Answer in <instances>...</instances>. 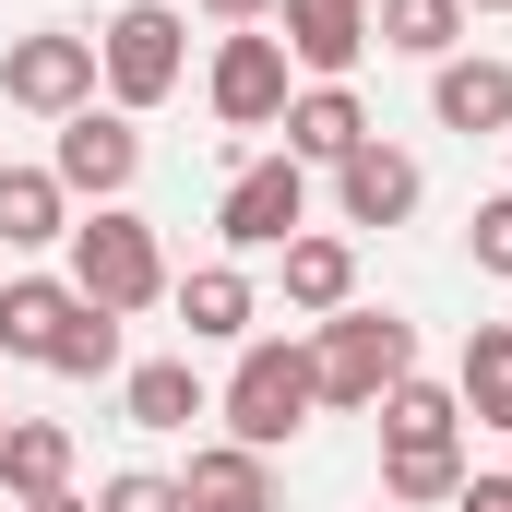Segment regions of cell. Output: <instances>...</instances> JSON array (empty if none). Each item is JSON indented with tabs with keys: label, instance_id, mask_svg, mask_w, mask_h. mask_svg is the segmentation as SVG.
<instances>
[{
	"label": "cell",
	"instance_id": "1",
	"mask_svg": "<svg viewBox=\"0 0 512 512\" xmlns=\"http://www.w3.org/2000/svg\"><path fill=\"white\" fill-rule=\"evenodd\" d=\"M405 370H417V334H405L393 310H334V322H322V346H310L322 405H382Z\"/></svg>",
	"mask_w": 512,
	"mask_h": 512
},
{
	"label": "cell",
	"instance_id": "2",
	"mask_svg": "<svg viewBox=\"0 0 512 512\" xmlns=\"http://www.w3.org/2000/svg\"><path fill=\"white\" fill-rule=\"evenodd\" d=\"M72 298H96L108 322H120V310H155V298H167V251H155V227L96 203V227H72Z\"/></svg>",
	"mask_w": 512,
	"mask_h": 512
},
{
	"label": "cell",
	"instance_id": "3",
	"mask_svg": "<svg viewBox=\"0 0 512 512\" xmlns=\"http://www.w3.org/2000/svg\"><path fill=\"white\" fill-rule=\"evenodd\" d=\"M322 405L310 382V346H239V382H227V429H239V453H274V441H298V417Z\"/></svg>",
	"mask_w": 512,
	"mask_h": 512
},
{
	"label": "cell",
	"instance_id": "4",
	"mask_svg": "<svg viewBox=\"0 0 512 512\" xmlns=\"http://www.w3.org/2000/svg\"><path fill=\"white\" fill-rule=\"evenodd\" d=\"M179 36H191V24H179L167 0H131L120 24L96 36V72H108V96H120V108H155V96H179Z\"/></svg>",
	"mask_w": 512,
	"mask_h": 512
},
{
	"label": "cell",
	"instance_id": "5",
	"mask_svg": "<svg viewBox=\"0 0 512 512\" xmlns=\"http://www.w3.org/2000/svg\"><path fill=\"white\" fill-rule=\"evenodd\" d=\"M0 96H12V108H36V120H72V108L96 96V36H72V24L24 36V48L0 60Z\"/></svg>",
	"mask_w": 512,
	"mask_h": 512
},
{
	"label": "cell",
	"instance_id": "6",
	"mask_svg": "<svg viewBox=\"0 0 512 512\" xmlns=\"http://www.w3.org/2000/svg\"><path fill=\"white\" fill-rule=\"evenodd\" d=\"M298 215H310L298 155H262V167H239V179H227V215H215V227H227L239 251H286V239H298Z\"/></svg>",
	"mask_w": 512,
	"mask_h": 512
},
{
	"label": "cell",
	"instance_id": "7",
	"mask_svg": "<svg viewBox=\"0 0 512 512\" xmlns=\"http://www.w3.org/2000/svg\"><path fill=\"white\" fill-rule=\"evenodd\" d=\"M215 120L227 131H262V120H286V36H227L215 48Z\"/></svg>",
	"mask_w": 512,
	"mask_h": 512
},
{
	"label": "cell",
	"instance_id": "8",
	"mask_svg": "<svg viewBox=\"0 0 512 512\" xmlns=\"http://www.w3.org/2000/svg\"><path fill=\"white\" fill-rule=\"evenodd\" d=\"M131 167H143V131H131L120 108H108V120H96V108L60 120V167H48L60 191H96V203H108V191H131Z\"/></svg>",
	"mask_w": 512,
	"mask_h": 512
},
{
	"label": "cell",
	"instance_id": "9",
	"mask_svg": "<svg viewBox=\"0 0 512 512\" xmlns=\"http://www.w3.org/2000/svg\"><path fill=\"white\" fill-rule=\"evenodd\" d=\"M274 36H286V60L298 72H358V48H370V0H274Z\"/></svg>",
	"mask_w": 512,
	"mask_h": 512
},
{
	"label": "cell",
	"instance_id": "10",
	"mask_svg": "<svg viewBox=\"0 0 512 512\" xmlns=\"http://www.w3.org/2000/svg\"><path fill=\"white\" fill-rule=\"evenodd\" d=\"M334 203H346L358 227H405V215H417V155H393V143L334 155Z\"/></svg>",
	"mask_w": 512,
	"mask_h": 512
},
{
	"label": "cell",
	"instance_id": "11",
	"mask_svg": "<svg viewBox=\"0 0 512 512\" xmlns=\"http://www.w3.org/2000/svg\"><path fill=\"white\" fill-rule=\"evenodd\" d=\"M0 489L36 512V501H60L72 489V429H48V417H12L0 429Z\"/></svg>",
	"mask_w": 512,
	"mask_h": 512
},
{
	"label": "cell",
	"instance_id": "12",
	"mask_svg": "<svg viewBox=\"0 0 512 512\" xmlns=\"http://www.w3.org/2000/svg\"><path fill=\"white\" fill-rule=\"evenodd\" d=\"M72 286H48V274H24V286H0V358H48L60 334H72Z\"/></svg>",
	"mask_w": 512,
	"mask_h": 512
},
{
	"label": "cell",
	"instance_id": "13",
	"mask_svg": "<svg viewBox=\"0 0 512 512\" xmlns=\"http://www.w3.org/2000/svg\"><path fill=\"white\" fill-rule=\"evenodd\" d=\"M358 143H370V120H358V96H346V84L286 96V155H322V167H334V155H358Z\"/></svg>",
	"mask_w": 512,
	"mask_h": 512
},
{
	"label": "cell",
	"instance_id": "14",
	"mask_svg": "<svg viewBox=\"0 0 512 512\" xmlns=\"http://www.w3.org/2000/svg\"><path fill=\"white\" fill-rule=\"evenodd\" d=\"M429 108H441L453 131H512V72H501V60H441Z\"/></svg>",
	"mask_w": 512,
	"mask_h": 512
},
{
	"label": "cell",
	"instance_id": "15",
	"mask_svg": "<svg viewBox=\"0 0 512 512\" xmlns=\"http://www.w3.org/2000/svg\"><path fill=\"white\" fill-rule=\"evenodd\" d=\"M179 501L191 512H274V477H262V453H191V477H179Z\"/></svg>",
	"mask_w": 512,
	"mask_h": 512
},
{
	"label": "cell",
	"instance_id": "16",
	"mask_svg": "<svg viewBox=\"0 0 512 512\" xmlns=\"http://www.w3.org/2000/svg\"><path fill=\"white\" fill-rule=\"evenodd\" d=\"M60 203H72V191H60L48 167H0V251H36V239H72V227H60Z\"/></svg>",
	"mask_w": 512,
	"mask_h": 512
},
{
	"label": "cell",
	"instance_id": "17",
	"mask_svg": "<svg viewBox=\"0 0 512 512\" xmlns=\"http://www.w3.org/2000/svg\"><path fill=\"white\" fill-rule=\"evenodd\" d=\"M370 36H382V48H405V60H453L465 0H370Z\"/></svg>",
	"mask_w": 512,
	"mask_h": 512
},
{
	"label": "cell",
	"instance_id": "18",
	"mask_svg": "<svg viewBox=\"0 0 512 512\" xmlns=\"http://www.w3.org/2000/svg\"><path fill=\"white\" fill-rule=\"evenodd\" d=\"M453 489H465L453 429H441V441H382V501H453Z\"/></svg>",
	"mask_w": 512,
	"mask_h": 512
},
{
	"label": "cell",
	"instance_id": "19",
	"mask_svg": "<svg viewBox=\"0 0 512 512\" xmlns=\"http://www.w3.org/2000/svg\"><path fill=\"white\" fill-rule=\"evenodd\" d=\"M453 405H477L489 429H512V322H477V334H465V382H453Z\"/></svg>",
	"mask_w": 512,
	"mask_h": 512
},
{
	"label": "cell",
	"instance_id": "20",
	"mask_svg": "<svg viewBox=\"0 0 512 512\" xmlns=\"http://www.w3.org/2000/svg\"><path fill=\"white\" fill-rule=\"evenodd\" d=\"M191 417H203L191 358H143V370H131V429H191Z\"/></svg>",
	"mask_w": 512,
	"mask_h": 512
},
{
	"label": "cell",
	"instance_id": "21",
	"mask_svg": "<svg viewBox=\"0 0 512 512\" xmlns=\"http://www.w3.org/2000/svg\"><path fill=\"white\" fill-rule=\"evenodd\" d=\"M179 322H191V334H251V274H239V262H203V274L179 286Z\"/></svg>",
	"mask_w": 512,
	"mask_h": 512
},
{
	"label": "cell",
	"instance_id": "22",
	"mask_svg": "<svg viewBox=\"0 0 512 512\" xmlns=\"http://www.w3.org/2000/svg\"><path fill=\"white\" fill-rule=\"evenodd\" d=\"M346 286H358L346 239H286V298L298 310H346Z\"/></svg>",
	"mask_w": 512,
	"mask_h": 512
},
{
	"label": "cell",
	"instance_id": "23",
	"mask_svg": "<svg viewBox=\"0 0 512 512\" xmlns=\"http://www.w3.org/2000/svg\"><path fill=\"white\" fill-rule=\"evenodd\" d=\"M48 370H60V382H108V370H120V322L84 298V310H72V334L48 346Z\"/></svg>",
	"mask_w": 512,
	"mask_h": 512
},
{
	"label": "cell",
	"instance_id": "24",
	"mask_svg": "<svg viewBox=\"0 0 512 512\" xmlns=\"http://www.w3.org/2000/svg\"><path fill=\"white\" fill-rule=\"evenodd\" d=\"M96 512H191V501H179V477H108Z\"/></svg>",
	"mask_w": 512,
	"mask_h": 512
},
{
	"label": "cell",
	"instance_id": "25",
	"mask_svg": "<svg viewBox=\"0 0 512 512\" xmlns=\"http://www.w3.org/2000/svg\"><path fill=\"white\" fill-rule=\"evenodd\" d=\"M477 262L512 274V191H501V203H477Z\"/></svg>",
	"mask_w": 512,
	"mask_h": 512
},
{
	"label": "cell",
	"instance_id": "26",
	"mask_svg": "<svg viewBox=\"0 0 512 512\" xmlns=\"http://www.w3.org/2000/svg\"><path fill=\"white\" fill-rule=\"evenodd\" d=\"M453 512H512V477H465V489H453Z\"/></svg>",
	"mask_w": 512,
	"mask_h": 512
},
{
	"label": "cell",
	"instance_id": "27",
	"mask_svg": "<svg viewBox=\"0 0 512 512\" xmlns=\"http://www.w3.org/2000/svg\"><path fill=\"white\" fill-rule=\"evenodd\" d=\"M203 12H215V24H262L274 0H203Z\"/></svg>",
	"mask_w": 512,
	"mask_h": 512
},
{
	"label": "cell",
	"instance_id": "28",
	"mask_svg": "<svg viewBox=\"0 0 512 512\" xmlns=\"http://www.w3.org/2000/svg\"><path fill=\"white\" fill-rule=\"evenodd\" d=\"M36 512H96V501H72V489H60V501H36Z\"/></svg>",
	"mask_w": 512,
	"mask_h": 512
},
{
	"label": "cell",
	"instance_id": "29",
	"mask_svg": "<svg viewBox=\"0 0 512 512\" xmlns=\"http://www.w3.org/2000/svg\"><path fill=\"white\" fill-rule=\"evenodd\" d=\"M0 429H12V405H0Z\"/></svg>",
	"mask_w": 512,
	"mask_h": 512
},
{
	"label": "cell",
	"instance_id": "30",
	"mask_svg": "<svg viewBox=\"0 0 512 512\" xmlns=\"http://www.w3.org/2000/svg\"><path fill=\"white\" fill-rule=\"evenodd\" d=\"M477 12H489V0H477Z\"/></svg>",
	"mask_w": 512,
	"mask_h": 512
}]
</instances>
